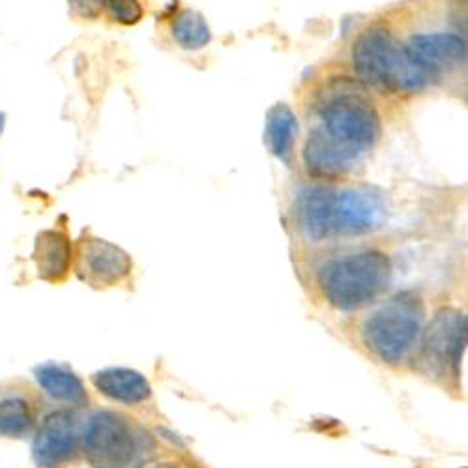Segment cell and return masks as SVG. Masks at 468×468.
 I'll return each instance as SVG.
<instances>
[{
	"label": "cell",
	"instance_id": "obj_13",
	"mask_svg": "<svg viewBox=\"0 0 468 468\" xmlns=\"http://www.w3.org/2000/svg\"><path fill=\"white\" fill-rule=\"evenodd\" d=\"M298 135V119L296 114L285 103L271 107L266 114L264 143L271 155H276L280 162L291 165L294 143Z\"/></svg>",
	"mask_w": 468,
	"mask_h": 468
},
{
	"label": "cell",
	"instance_id": "obj_20",
	"mask_svg": "<svg viewBox=\"0 0 468 468\" xmlns=\"http://www.w3.org/2000/svg\"><path fill=\"white\" fill-rule=\"evenodd\" d=\"M5 119H6L5 112H0V133H3V128H5Z\"/></svg>",
	"mask_w": 468,
	"mask_h": 468
},
{
	"label": "cell",
	"instance_id": "obj_10",
	"mask_svg": "<svg viewBox=\"0 0 468 468\" xmlns=\"http://www.w3.org/2000/svg\"><path fill=\"white\" fill-rule=\"evenodd\" d=\"M403 48L410 60L433 80L466 60V42L455 32L416 34Z\"/></svg>",
	"mask_w": 468,
	"mask_h": 468
},
{
	"label": "cell",
	"instance_id": "obj_4",
	"mask_svg": "<svg viewBox=\"0 0 468 468\" xmlns=\"http://www.w3.org/2000/svg\"><path fill=\"white\" fill-rule=\"evenodd\" d=\"M425 328V305L412 291L380 303L362 324L366 346L386 364H403L418 350Z\"/></svg>",
	"mask_w": 468,
	"mask_h": 468
},
{
	"label": "cell",
	"instance_id": "obj_17",
	"mask_svg": "<svg viewBox=\"0 0 468 468\" xmlns=\"http://www.w3.org/2000/svg\"><path fill=\"white\" fill-rule=\"evenodd\" d=\"M105 6L112 19L121 25H135L143 17V6L139 0H105Z\"/></svg>",
	"mask_w": 468,
	"mask_h": 468
},
{
	"label": "cell",
	"instance_id": "obj_1",
	"mask_svg": "<svg viewBox=\"0 0 468 468\" xmlns=\"http://www.w3.org/2000/svg\"><path fill=\"white\" fill-rule=\"evenodd\" d=\"M321 124L303 146V165L317 178H339L364 158L380 137V116L371 100L348 81H337L319 103Z\"/></svg>",
	"mask_w": 468,
	"mask_h": 468
},
{
	"label": "cell",
	"instance_id": "obj_16",
	"mask_svg": "<svg viewBox=\"0 0 468 468\" xmlns=\"http://www.w3.org/2000/svg\"><path fill=\"white\" fill-rule=\"evenodd\" d=\"M34 427V412L23 398H6L0 401V437L23 439Z\"/></svg>",
	"mask_w": 468,
	"mask_h": 468
},
{
	"label": "cell",
	"instance_id": "obj_14",
	"mask_svg": "<svg viewBox=\"0 0 468 468\" xmlns=\"http://www.w3.org/2000/svg\"><path fill=\"white\" fill-rule=\"evenodd\" d=\"M34 375L40 388L55 401H62L75 407H81L89 401L83 380L64 366L44 364L40 367H36Z\"/></svg>",
	"mask_w": 468,
	"mask_h": 468
},
{
	"label": "cell",
	"instance_id": "obj_11",
	"mask_svg": "<svg viewBox=\"0 0 468 468\" xmlns=\"http://www.w3.org/2000/svg\"><path fill=\"white\" fill-rule=\"evenodd\" d=\"M32 259L37 270V276L44 282L58 283L71 270L73 246L69 239L60 230H44L37 234L34 242Z\"/></svg>",
	"mask_w": 468,
	"mask_h": 468
},
{
	"label": "cell",
	"instance_id": "obj_12",
	"mask_svg": "<svg viewBox=\"0 0 468 468\" xmlns=\"http://www.w3.org/2000/svg\"><path fill=\"white\" fill-rule=\"evenodd\" d=\"M92 384L101 396L114 403L139 405L150 399V382L135 369L107 367L92 375Z\"/></svg>",
	"mask_w": 468,
	"mask_h": 468
},
{
	"label": "cell",
	"instance_id": "obj_3",
	"mask_svg": "<svg viewBox=\"0 0 468 468\" xmlns=\"http://www.w3.org/2000/svg\"><path fill=\"white\" fill-rule=\"evenodd\" d=\"M392 261L380 250H362L326 261L317 271L324 300L337 311H358L377 302L392 283Z\"/></svg>",
	"mask_w": 468,
	"mask_h": 468
},
{
	"label": "cell",
	"instance_id": "obj_6",
	"mask_svg": "<svg viewBox=\"0 0 468 468\" xmlns=\"http://www.w3.org/2000/svg\"><path fill=\"white\" fill-rule=\"evenodd\" d=\"M466 315L459 309L444 307L423 328L420 341V369L435 380L450 382L461 375V360L466 348Z\"/></svg>",
	"mask_w": 468,
	"mask_h": 468
},
{
	"label": "cell",
	"instance_id": "obj_9",
	"mask_svg": "<svg viewBox=\"0 0 468 468\" xmlns=\"http://www.w3.org/2000/svg\"><path fill=\"white\" fill-rule=\"evenodd\" d=\"M80 448V429L77 418L69 410L49 414L37 431L32 455L40 468H60L68 464Z\"/></svg>",
	"mask_w": 468,
	"mask_h": 468
},
{
	"label": "cell",
	"instance_id": "obj_5",
	"mask_svg": "<svg viewBox=\"0 0 468 468\" xmlns=\"http://www.w3.org/2000/svg\"><path fill=\"white\" fill-rule=\"evenodd\" d=\"M353 64L360 80L384 92H418L433 81L384 27H371L358 36Z\"/></svg>",
	"mask_w": 468,
	"mask_h": 468
},
{
	"label": "cell",
	"instance_id": "obj_18",
	"mask_svg": "<svg viewBox=\"0 0 468 468\" xmlns=\"http://www.w3.org/2000/svg\"><path fill=\"white\" fill-rule=\"evenodd\" d=\"M71 10L80 17L94 19L105 8V0H68Z\"/></svg>",
	"mask_w": 468,
	"mask_h": 468
},
{
	"label": "cell",
	"instance_id": "obj_8",
	"mask_svg": "<svg viewBox=\"0 0 468 468\" xmlns=\"http://www.w3.org/2000/svg\"><path fill=\"white\" fill-rule=\"evenodd\" d=\"M132 268V257L112 242L89 237L77 244V276L90 287L119 285L130 278Z\"/></svg>",
	"mask_w": 468,
	"mask_h": 468
},
{
	"label": "cell",
	"instance_id": "obj_19",
	"mask_svg": "<svg viewBox=\"0 0 468 468\" xmlns=\"http://www.w3.org/2000/svg\"><path fill=\"white\" fill-rule=\"evenodd\" d=\"M152 468H186V466L180 464V463H160V464H155Z\"/></svg>",
	"mask_w": 468,
	"mask_h": 468
},
{
	"label": "cell",
	"instance_id": "obj_2",
	"mask_svg": "<svg viewBox=\"0 0 468 468\" xmlns=\"http://www.w3.org/2000/svg\"><path fill=\"white\" fill-rule=\"evenodd\" d=\"M294 216L302 237L321 244L380 230L388 219V203L382 191L369 186H309L298 193Z\"/></svg>",
	"mask_w": 468,
	"mask_h": 468
},
{
	"label": "cell",
	"instance_id": "obj_7",
	"mask_svg": "<svg viewBox=\"0 0 468 468\" xmlns=\"http://www.w3.org/2000/svg\"><path fill=\"white\" fill-rule=\"evenodd\" d=\"M83 452L94 468H128L139 452V433L128 416L98 410L85 423Z\"/></svg>",
	"mask_w": 468,
	"mask_h": 468
},
{
	"label": "cell",
	"instance_id": "obj_15",
	"mask_svg": "<svg viewBox=\"0 0 468 468\" xmlns=\"http://www.w3.org/2000/svg\"><path fill=\"white\" fill-rule=\"evenodd\" d=\"M173 36L182 49L199 51L210 44L212 30L199 12L186 10L173 23Z\"/></svg>",
	"mask_w": 468,
	"mask_h": 468
}]
</instances>
